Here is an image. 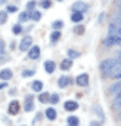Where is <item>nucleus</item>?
<instances>
[{
    "label": "nucleus",
    "mask_w": 121,
    "mask_h": 126,
    "mask_svg": "<svg viewBox=\"0 0 121 126\" xmlns=\"http://www.w3.org/2000/svg\"><path fill=\"white\" fill-rule=\"evenodd\" d=\"M36 5H37V3L34 2V0H31V2H28V3H27V9H28V11H34Z\"/></svg>",
    "instance_id": "nucleus-32"
},
{
    "label": "nucleus",
    "mask_w": 121,
    "mask_h": 126,
    "mask_svg": "<svg viewBox=\"0 0 121 126\" xmlns=\"http://www.w3.org/2000/svg\"><path fill=\"white\" fill-rule=\"evenodd\" d=\"M115 64H117V62H115L114 59H105V61L100 62V71H102L105 76H108V74L111 73V70L114 68Z\"/></svg>",
    "instance_id": "nucleus-1"
},
{
    "label": "nucleus",
    "mask_w": 121,
    "mask_h": 126,
    "mask_svg": "<svg viewBox=\"0 0 121 126\" xmlns=\"http://www.w3.org/2000/svg\"><path fill=\"white\" fill-rule=\"evenodd\" d=\"M109 34H117V36H121V25H117V24H111L109 28H108Z\"/></svg>",
    "instance_id": "nucleus-10"
},
{
    "label": "nucleus",
    "mask_w": 121,
    "mask_h": 126,
    "mask_svg": "<svg viewBox=\"0 0 121 126\" xmlns=\"http://www.w3.org/2000/svg\"><path fill=\"white\" fill-rule=\"evenodd\" d=\"M44 68L47 73H53L55 71V62L53 61H46L44 62Z\"/></svg>",
    "instance_id": "nucleus-15"
},
{
    "label": "nucleus",
    "mask_w": 121,
    "mask_h": 126,
    "mask_svg": "<svg viewBox=\"0 0 121 126\" xmlns=\"http://www.w3.org/2000/svg\"><path fill=\"white\" fill-rule=\"evenodd\" d=\"M31 43H33L31 37H24V39H22V42L19 43V50H21V52L28 50V49L31 47Z\"/></svg>",
    "instance_id": "nucleus-4"
},
{
    "label": "nucleus",
    "mask_w": 121,
    "mask_h": 126,
    "mask_svg": "<svg viewBox=\"0 0 121 126\" xmlns=\"http://www.w3.org/2000/svg\"><path fill=\"white\" fill-rule=\"evenodd\" d=\"M71 19H73V22H81L83 21V12H74L71 15Z\"/></svg>",
    "instance_id": "nucleus-16"
},
{
    "label": "nucleus",
    "mask_w": 121,
    "mask_h": 126,
    "mask_svg": "<svg viewBox=\"0 0 121 126\" xmlns=\"http://www.w3.org/2000/svg\"><path fill=\"white\" fill-rule=\"evenodd\" d=\"M120 89H121V80H120V82H117L115 85H112V86L109 88V92H118Z\"/></svg>",
    "instance_id": "nucleus-24"
},
{
    "label": "nucleus",
    "mask_w": 121,
    "mask_h": 126,
    "mask_svg": "<svg viewBox=\"0 0 121 126\" xmlns=\"http://www.w3.org/2000/svg\"><path fill=\"white\" fill-rule=\"evenodd\" d=\"M70 83H71V79H70V77H67V76L59 77V80H58V86H59V88H67Z\"/></svg>",
    "instance_id": "nucleus-11"
},
{
    "label": "nucleus",
    "mask_w": 121,
    "mask_h": 126,
    "mask_svg": "<svg viewBox=\"0 0 121 126\" xmlns=\"http://www.w3.org/2000/svg\"><path fill=\"white\" fill-rule=\"evenodd\" d=\"M118 14H120V15H121V3H120V5H118Z\"/></svg>",
    "instance_id": "nucleus-44"
},
{
    "label": "nucleus",
    "mask_w": 121,
    "mask_h": 126,
    "mask_svg": "<svg viewBox=\"0 0 121 126\" xmlns=\"http://www.w3.org/2000/svg\"><path fill=\"white\" fill-rule=\"evenodd\" d=\"M40 56V47L38 46H31L28 49V58L30 59H37Z\"/></svg>",
    "instance_id": "nucleus-7"
},
{
    "label": "nucleus",
    "mask_w": 121,
    "mask_h": 126,
    "mask_svg": "<svg viewBox=\"0 0 121 126\" xmlns=\"http://www.w3.org/2000/svg\"><path fill=\"white\" fill-rule=\"evenodd\" d=\"M30 19V12H21L19 15H18V21L19 22H25V21H28Z\"/></svg>",
    "instance_id": "nucleus-19"
},
{
    "label": "nucleus",
    "mask_w": 121,
    "mask_h": 126,
    "mask_svg": "<svg viewBox=\"0 0 121 126\" xmlns=\"http://www.w3.org/2000/svg\"><path fill=\"white\" fill-rule=\"evenodd\" d=\"M8 21V12H0V24H5Z\"/></svg>",
    "instance_id": "nucleus-28"
},
{
    "label": "nucleus",
    "mask_w": 121,
    "mask_h": 126,
    "mask_svg": "<svg viewBox=\"0 0 121 126\" xmlns=\"http://www.w3.org/2000/svg\"><path fill=\"white\" fill-rule=\"evenodd\" d=\"M67 120H68V125H70V126H78V125H80V120H78V117H75V116H70Z\"/></svg>",
    "instance_id": "nucleus-18"
},
{
    "label": "nucleus",
    "mask_w": 121,
    "mask_h": 126,
    "mask_svg": "<svg viewBox=\"0 0 121 126\" xmlns=\"http://www.w3.org/2000/svg\"><path fill=\"white\" fill-rule=\"evenodd\" d=\"M34 108V96L33 95H27L25 96V102H24V110L27 113H30Z\"/></svg>",
    "instance_id": "nucleus-3"
},
{
    "label": "nucleus",
    "mask_w": 121,
    "mask_h": 126,
    "mask_svg": "<svg viewBox=\"0 0 121 126\" xmlns=\"http://www.w3.org/2000/svg\"><path fill=\"white\" fill-rule=\"evenodd\" d=\"M31 76H34V70H25L22 73V77H31Z\"/></svg>",
    "instance_id": "nucleus-34"
},
{
    "label": "nucleus",
    "mask_w": 121,
    "mask_h": 126,
    "mask_svg": "<svg viewBox=\"0 0 121 126\" xmlns=\"http://www.w3.org/2000/svg\"><path fill=\"white\" fill-rule=\"evenodd\" d=\"M120 45H121V43H120Z\"/></svg>",
    "instance_id": "nucleus-48"
},
{
    "label": "nucleus",
    "mask_w": 121,
    "mask_h": 126,
    "mask_svg": "<svg viewBox=\"0 0 121 126\" xmlns=\"http://www.w3.org/2000/svg\"><path fill=\"white\" fill-rule=\"evenodd\" d=\"M120 2H121V0H120Z\"/></svg>",
    "instance_id": "nucleus-47"
},
{
    "label": "nucleus",
    "mask_w": 121,
    "mask_h": 126,
    "mask_svg": "<svg viewBox=\"0 0 121 126\" xmlns=\"http://www.w3.org/2000/svg\"><path fill=\"white\" fill-rule=\"evenodd\" d=\"M75 82H77L78 86H87V85H89V74H87V73H83V74L77 76Z\"/></svg>",
    "instance_id": "nucleus-6"
},
{
    "label": "nucleus",
    "mask_w": 121,
    "mask_h": 126,
    "mask_svg": "<svg viewBox=\"0 0 121 126\" xmlns=\"http://www.w3.org/2000/svg\"><path fill=\"white\" fill-rule=\"evenodd\" d=\"M6 2H8V0H0V6H2V5H5Z\"/></svg>",
    "instance_id": "nucleus-43"
},
{
    "label": "nucleus",
    "mask_w": 121,
    "mask_h": 126,
    "mask_svg": "<svg viewBox=\"0 0 121 126\" xmlns=\"http://www.w3.org/2000/svg\"><path fill=\"white\" fill-rule=\"evenodd\" d=\"M64 108H65L67 111H75V110L78 108V104H77L75 101H65Z\"/></svg>",
    "instance_id": "nucleus-9"
},
{
    "label": "nucleus",
    "mask_w": 121,
    "mask_h": 126,
    "mask_svg": "<svg viewBox=\"0 0 121 126\" xmlns=\"http://www.w3.org/2000/svg\"><path fill=\"white\" fill-rule=\"evenodd\" d=\"M71 65H73V59H71V58H67V59L62 61V64H60V68L65 71V70H70Z\"/></svg>",
    "instance_id": "nucleus-13"
},
{
    "label": "nucleus",
    "mask_w": 121,
    "mask_h": 126,
    "mask_svg": "<svg viewBox=\"0 0 121 126\" xmlns=\"http://www.w3.org/2000/svg\"><path fill=\"white\" fill-rule=\"evenodd\" d=\"M68 55H70V58L73 59V58H78V56H80V52H77V50H74V49H68Z\"/></svg>",
    "instance_id": "nucleus-26"
},
{
    "label": "nucleus",
    "mask_w": 121,
    "mask_h": 126,
    "mask_svg": "<svg viewBox=\"0 0 121 126\" xmlns=\"http://www.w3.org/2000/svg\"><path fill=\"white\" fill-rule=\"evenodd\" d=\"M73 11L74 12H84V11H87V5L83 2H75L73 5Z\"/></svg>",
    "instance_id": "nucleus-8"
},
{
    "label": "nucleus",
    "mask_w": 121,
    "mask_h": 126,
    "mask_svg": "<svg viewBox=\"0 0 121 126\" xmlns=\"http://www.w3.org/2000/svg\"><path fill=\"white\" fill-rule=\"evenodd\" d=\"M95 113L100 117V120H99V122H103V120H105V114H103V111L100 110V107H99V105H95Z\"/></svg>",
    "instance_id": "nucleus-23"
},
{
    "label": "nucleus",
    "mask_w": 121,
    "mask_h": 126,
    "mask_svg": "<svg viewBox=\"0 0 121 126\" xmlns=\"http://www.w3.org/2000/svg\"><path fill=\"white\" fill-rule=\"evenodd\" d=\"M102 19H103V14H100V15H99V22H102Z\"/></svg>",
    "instance_id": "nucleus-42"
},
{
    "label": "nucleus",
    "mask_w": 121,
    "mask_h": 126,
    "mask_svg": "<svg viewBox=\"0 0 121 126\" xmlns=\"http://www.w3.org/2000/svg\"><path fill=\"white\" fill-rule=\"evenodd\" d=\"M8 111H9V114H12V116H15V114H18L19 113V102L18 101H11L9 102V107H8Z\"/></svg>",
    "instance_id": "nucleus-5"
},
{
    "label": "nucleus",
    "mask_w": 121,
    "mask_h": 126,
    "mask_svg": "<svg viewBox=\"0 0 121 126\" xmlns=\"http://www.w3.org/2000/svg\"><path fill=\"white\" fill-rule=\"evenodd\" d=\"M114 24L121 25V15H120V16H117V18H114Z\"/></svg>",
    "instance_id": "nucleus-35"
},
{
    "label": "nucleus",
    "mask_w": 121,
    "mask_h": 126,
    "mask_svg": "<svg viewBox=\"0 0 121 126\" xmlns=\"http://www.w3.org/2000/svg\"><path fill=\"white\" fill-rule=\"evenodd\" d=\"M5 49H6V46H5V40H3V39H0V55H5Z\"/></svg>",
    "instance_id": "nucleus-31"
},
{
    "label": "nucleus",
    "mask_w": 121,
    "mask_h": 126,
    "mask_svg": "<svg viewBox=\"0 0 121 126\" xmlns=\"http://www.w3.org/2000/svg\"><path fill=\"white\" fill-rule=\"evenodd\" d=\"M56 116H58V113H56L55 108H47V110H46V117H47L49 120H55Z\"/></svg>",
    "instance_id": "nucleus-14"
},
{
    "label": "nucleus",
    "mask_w": 121,
    "mask_h": 126,
    "mask_svg": "<svg viewBox=\"0 0 121 126\" xmlns=\"http://www.w3.org/2000/svg\"><path fill=\"white\" fill-rule=\"evenodd\" d=\"M30 18H31L33 21H38V19L41 18V12H38V11H31Z\"/></svg>",
    "instance_id": "nucleus-21"
},
{
    "label": "nucleus",
    "mask_w": 121,
    "mask_h": 126,
    "mask_svg": "<svg viewBox=\"0 0 121 126\" xmlns=\"http://www.w3.org/2000/svg\"><path fill=\"white\" fill-rule=\"evenodd\" d=\"M114 99H121V89H120V91L117 92V96H115Z\"/></svg>",
    "instance_id": "nucleus-39"
},
{
    "label": "nucleus",
    "mask_w": 121,
    "mask_h": 126,
    "mask_svg": "<svg viewBox=\"0 0 121 126\" xmlns=\"http://www.w3.org/2000/svg\"><path fill=\"white\" fill-rule=\"evenodd\" d=\"M40 6H41L43 9H49V8L52 6V2H50V0H41V2H40Z\"/></svg>",
    "instance_id": "nucleus-25"
},
{
    "label": "nucleus",
    "mask_w": 121,
    "mask_h": 126,
    "mask_svg": "<svg viewBox=\"0 0 121 126\" xmlns=\"http://www.w3.org/2000/svg\"><path fill=\"white\" fill-rule=\"evenodd\" d=\"M120 119H121V114H120Z\"/></svg>",
    "instance_id": "nucleus-45"
},
{
    "label": "nucleus",
    "mask_w": 121,
    "mask_h": 126,
    "mask_svg": "<svg viewBox=\"0 0 121 126\" xmlns=\"http://www.w3.org/2000/svg\"><path fill=\"white\" fill-rule=\"evenodd\" d=\"M89 126H100V122H96V120H93V122H90V125Z\"/></svg>",
    "instance_id": "nucleus-36"
},
{
    "label": "nucleus",
    "mask_w": 121,
    "mask_h": 126,
    "mask_svg": "<svg viewBox=\"0 0 121 126\" xmlns=\"http://www.w3.org/2000/svg\"><path fill=\"white\" fill-rule=\"evenodd\" d=\"M12 31H13V34H21V31H22V27H21L19 24H16V25H13Z\"/></svg>",
    "instance_id": "nucleus-30"
},
{
    "label": "nucleus",
    "mask_w": 121,
    "mask_h": 126,
    "mask_svg": "<svg viewBox=\"0 0 121 126\" xmlns=\"http://www.w3.org/2000/svg\"><path fill=\"white\" fill-rule=\"evenodd\" d=\"M52 27H53V30H59V28L64 27V22L60 21V19H59V21H55V22L52 24Z\"/></svg>",
    "instance_id": "nucleus-27"
},
{
    "label": "nucleus",
    "mask_w": 121,
    "mask_h": 126,
    "mask_svg": "<svg viewBox=\"0 0 121 126\" xmlns=\"http://www.w3.org/2000/svg\"><path fill=\"white\" fill-rule=\"evenodd\" d=\"M120 43H121V36H117V34H109L103 40L105 46H114V45H120Z\"/></svg>",
    "instance_id": "nucleus-2"
},
{
    "label": "nucleus",
    "mask_w": 121,
    "mask_h": 126,
    "mask_svg": "<svg viewBox=\"0 0 121 126\" xmlns=\"http://www.w3.org/2000/svg\"><path fill=\"white\" fill-rule=\"evenodd\" d=\"M12 76H13V73H12V70H9V68H5L2 73H0V77H2L3 80H11Z\"/></svg>",
    "instance_id": "nucleus-12"
},
{
    "label": "nucleus",
    "mask_w": 121,
    "mask_h": 126,
    "mask_svg": "<svg viewBox=\"0 0 121 126\" xmlns=\"http://www.w3.org/2000/svg\"><path fill=\"white\" fill-rule=\"evenodd\" d=\"M15 11H16L15 6H8V11H6V12H15Z\"/></svg>",
    "instance_id": "nucleus-37"
},
{
    "label": "nucleus",
    "mask_w": 121,
    "mask_h": 126,
    "mask_svg": "<svg viewBox=\"0 0 121 126\" xmlns=\"http://www.w3.org/2000/svg\"><path fill=\"white\" fill-rule=\"evenodd\" d=\"M49 98H50V95H49L47 92H43V94H40L38 101H40L41 104H46V102H49Z\"/></svg>",
    "instance_id": "nucleus-20"
},
{
    "label": "nucleus",
    "mask_w": 121,
    "mask_h": 126,
    "mask_svg": "<svg viewBox=\"0 0 121 126\" xmlns=\"http://www.w3.org/2000/svg\"><path fill=\"white\" fill-rule=\"evenodd\" d=\"M6 85H8L6 82H3V83H0V89H5V88H6Z\"/></svg>",
    "instance_id": "nucleus-40"
},
{
    "label": "nucleus",
    "mask_w": 121,
    "mask_h": 126,
    "mask_svg": "<svg viewBox=\"0 0 121 126\" xmlns=\"http://www.w3.org/2000/svg\"><path fill=\"white\" fill-rule=\"evenodd\" d=\"M49 101H50L52 104H58V102H59V95H58V94H55V95H50Z\"/></svg>",
    "instance_id": "nucleus-29"
},
{
    "label": "nucleus",
    "mask_w": 121,
    "mask_h": 126,
    "mask_svg": "<svg viewBox=\"0 0 121 126\" xmlns=\"http://www.w3.org/2000/svg\"><path fill=\"white\" fill-rule=\"evenodd\" d=\"M120 64H121V61H120Z\"/></svg>",
    "instance_id": "nucleus-46"
},
{
    "label": "nucleus",
    "mask_w": 121,
    "mask_h": 126,
    "mask_svg": "<svg viewBox=\"0 0 121 126\" xmlns=\"http://www.w3.org/2000/svg\"><path fill=\"white\" fill-rule=\"evenodd\" d=\"M5 62H6V56H0V64H5Z\"/></svg>",
    "instance_id": "nucleus-38"
},
{
    "label": "nucleus",
    "mask_w": 121,
    "mask_h": 126,
    "mask_svg": "<svg viewBox=\"0 0 121 126\" xmlns=\"http://www.w3.org/2000/svg\"><path fill=\"white\" fill-rule=\"evenodd\" d=\"M74 33H75V34H83V33H84V28H83V25H77V27L74 28Z\"/></svg>",
    "instance_id": "nucleus-33"
},
{
    "label": "nucleus",
    "mask_w": 121,
    "mask_h": 126,
    "mask_svg": "<svg viewBox=\"0 0 121 126\" xmlns=\"http://www.w3.org/2000/svg\"><path fill=\"white\" fill-rule=\"evenodd\" d=\"M31 88H33V91L40 92V91L43 89V83H41L40 80H36V82H33V83H31Z\"/></svg>",
    "instance_id": "nucleus-17"
},
{
    "label": "nucleus",
    "mask_w": 121,
    "mask_h": 126,
    "mask_svg": "<svg viewBox=\"0 0 121 126\" xmlns=\"http://www.w3.org/2000/svg\"><path fill=\"white\" fill-rule=\"evenodd\" d=\"M117 58H118V59H121V50H118V52H117Z\"/></svg>",
    "instance_id": "nucleus-41"
},
{
    "label": "nucleus",
    "mask_w": 121,
    "mask_h": 126,
    "mask_svg": "<svg viewBox=\"0 0 121 126\" xmlns=\"http://www.w3.org/2000/svg\"><path fill=\"white\" fill-rule=\"evenodd\" d=\"M59 39H60V33H59L58 30H56V31H53V33L50 34V42H52V43H56Z\"/></svg>",
    "instance_id": "nucleus-22"
}]
</instances>
